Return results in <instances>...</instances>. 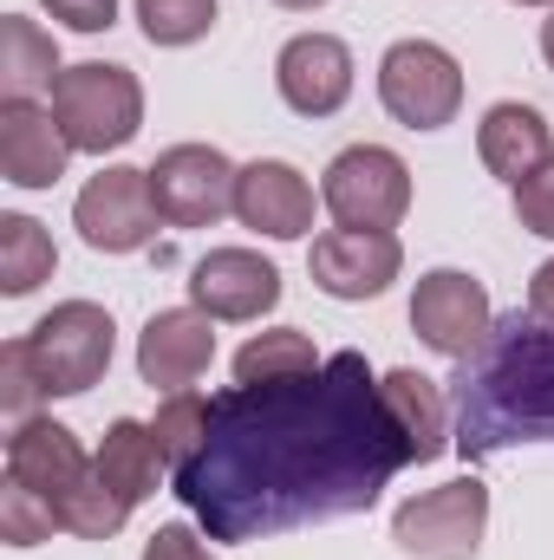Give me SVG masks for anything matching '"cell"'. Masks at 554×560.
Masks as SVG:
<instances>
[{"label":"cell","instance_id":"obj_1","mask_svg":"<svg viewBox=\"0 0 554 560\" xmlns=\"http://www.w3.org/2000/svg\"><path fill=\"white\" fill-rule=\"evenodd\" d=\"M405 463L379 372L366 352H333L313 378L216 392L209 443L176 469V495L209 541H268L372 509Z\"/></svg>","mask_w":554,"mask_h":560},{"label":"cell","instance_id":"obj_2","mask_svg":"<svg viewBox=\"0 0 554 560\" xmlns=\"http://www.w3.org/2000/svg\"><path fill=\"white\" fill-rule=\"evenodd\" d=\"M516 443H554V326L509 313L457 359V450L503 456Z\"/></svg>","mask_w":554,"mask_h":560},{"label":"cell","instance_id":"obj_3","mask_svg":"<svg viewBox=\"0 0 554 560\" xmlns=\"http://www.w3.org/2000/svg\"><path fill=\"white\" fill-rule=\"evenodd\" d=\"M53 118L72 150L85 156H105V150H125L143 131V85L131 66H105V59H85V66H66L53 79Z\"/></svg>","mask_w":554,"mask_h":560},{"label":"cell","instance_id":"obj_4","mask_svg":"<svg viewBox=\"0 0 554 560\" xmlns=\"http://www.w3.org/2000/svg\"><path fill=\"white\" fill-rule=\"evenodd\" d=\"M39 372H46V392L53 398H85L105 372H112V352H118V326L99 300H66L53 306L33 332H26Z\"/></svg>","mask_w":554,"mask_h":560},{"label":"cell","instance_id":"obj_5","mask_svg":"<svg viewBox=\"0 0 554 560\" xmlns=\"http://www.w3.org/2000/svg\"><path fill=\"white\" fill-rule=\"evenodd\" d=\"M320 202L339 229H399L412 209V170L385 143H353L326 163Z\"/></svg>","mask_w":554,"mask_h":560},{"label":"cell","instance_id":"obj_6","mask_svg":"<svg viewBox=\"0 0 554 560\" xmlns=\"http://www.w3.org/2000/svg\"><path fill=\"white\" fill-rule=\"evenodd\" d=\"M483 528H489V489L476 476L424 489L412 502H399V515H392V541L412 560H476Z\"/></svg>","mask_w":554,"mask_h":560},{"label":"cell","instance_id":"obj_7","mask_svg":"<svg viewBox=\"0 0 554 560\" xmlns=\"http://www.w3.org/2000/svg\"><path fill=\"white\" fill-rule=\"evenodd\" d=\"M379 105L405 131H443L463 112V66L437 39H399L379 59Z\"/></svg>","mask_w":554,"mask_h":560},{"label":"cell","instance_id":"obj_8","mask_svg":"<svg viewBox=\"0 0 554 560\" xmlns=\"http://www.w3.org/2000/svg\"><path fill=\"white\" fill-rule=\"evenodd\" d=\"M235 163L216 143H170L150 163V196L170 229H216L235 209Z\"/></svg>","mask_w":554,"mask_h":560},{"label":"cell","instance_id":"obj_9","mask_svg":"<svg viewBox=\"0 0 554 560\" xmlns=\"http://www.w3.org/2000/svg\"><path fill=\"white\" fill-rule=\"evenodd\" d=\"M157 222H163V209L150 196V170H131V163L99 170L79 189V202H72V229L99 255H138V248H150Z\"/></svg>","mask_w":554,"mask_h":560},{"label":"cell","instance_id":"obj_10","mask_svg":"<svg viewBox=\"0 0 554 560\" xmlns=\"http://www.w3.org/2000/svg\"><path fill=\"white\" fill-rule=\"evenodd\" d=\"M496 313H489V287L463 268H430L417 275V293H412V332L443 352V359H470L483 339H489Z\"/></svg>","mask_w":554,"mask_h":560},{"label":"cell","instance_id":"obj_11","mask_svg":"<svg viewBox=\"0 0 554 560\" xmlns=\"http://www.w3.org/2000/svg\"><path fill=\"white\" fill-rule=\"evenodd\" d=\"M405 268V248L392 229H326L307 248V275L326 300H379Z\"/></svg>","mask_w":554,"mask_h":560},{"label":"cell","instance_id":"obj_12","mask_svg":"<svg viewBox=\"0 0 554 560\" xmlns=\"http://www.w3.org/2000/svg\"><path fill=\"white\" fill-rule=\"evenodd\" d=\"M7 482L33 489V495L53 502V515H59V509L92 482V456L79 450V436H72L66 423L26 418V423H13V436H7Z\"/></svg>","mask_w":554,"mask_h":560},{"label":"cell","instance_id":"obj_13","mask_svg":"<svg viewBox=\"0 0 554 560\" xmlns=\"http://www.w3.org/2000/svg\"><path fill=\"white\" fill-rule=\"evenodd\" d=\"M216 359V319L203 306H163L138 332V378L157 392H189Z\"/></svg>","mask_w":554,"mask_h":560},{"label":"cell","instance_id":"obj_14","mask_svg":"<svg viewBox=\"0 0 554 560\" xmlns=\"http://www.w3.org/2000/svg\"><path fill=\"white\" fill-rule=\"evenodd\" d=\"M275 85H280V98H287V112L333 118L353 98V52H346V39H333V33L287 39L275 59Z\"/></svg>","mask_w":554,"mask_h":560},{"label":"cell","instance_id":"obj_15","mask_svg":"<svg viewBox=\"0 0 554 560\" xmlns=\"http://www.w3.org/2000/svg\"><path fill=\"white\" fill-rule=\"evenodd\" d=\"M189 300L209 319H262L280 306V268L255 248H209L189 275Z\"/></svg>","mask_w":554,"mask_h":560},{"label":"cell","instance_id":"obj_16","mask_svg":"<svg viewBox=\"0 0 554 560\" xmlns=\"http://www.w3.org/2000/svg\"><path fill=\"white\" fill-rule=\"evenodd\" d=\"M235 215H242V229H255L268 242H300L313 229V183L280 156H255L235 176Z\"/></svg>","mask_w":554,"mask_h":560},{"label":"cell","instance_id":"obj_17","mask_svg":"<svg viewBox=\"0 0 554 560\" xmlns=\"http://www.w3.org/2000/svg\"><path fill=\"white\" fill-rule=\"evenodd\" d=\"M66 163H72V143L59 131L53 105H33V98L0 105V176L13 189H53Z\"/></svg>","mask_w":554,"mask_h":560},{"label":"cell","instance_id":"obj_18","mask_svg":"<svg viewBox=\"0 0 554 560\" xmlns=\"http://www.w3.org/2000/svg\"><path fill=\"white\" fill-rule=\"evenodd\" d=\"M476 156H483L489 176H503V183L516 189L522 176H535L542 163H554V125L535 105L503 98V105H489L483 125H476Z\"/></svg>","mask_w":554,"mask_h":560},{"label":"cell","instance_id":"obj_19","mask_svg":"<svg viewBox=\"0 0 554 560\" xmlns=\"http://www.w3.org/2000/svg\"><path fill=\"white\" fill-rule=\"evenodd\" d=\"M379 392H385V411L399 418L405 443H412V463H437V456L457 443V436H450V411H443L437 378H424V372H412V365H399V372L379 378Z\"/></svg>","mask_w":554,"mask_h":560},{"label":"cell","instance_id":"obj_20","mask_svg":"<svg viewBox=\"0 0 554 560\" xmlns=\"http://www.w3.org/2000/svg\"><path fill=\"white\" fill-rule=\"evenodd\" d=\"M99 476H105V489L112 495H125L131 509H138L143 495H157V482H163V450H157V430L138 418H118L112 430H105V443H99Z\"/></svg>","mask_w":554,"mask_h":560},{"label":"cell","instance_id":"obj_21","mask_svg":"<svg viewBox=\"0 0 554 560\" xmlns=\"http://www.w3.org/2000/svg\"><path fill=\"white\" fill-rule=\"evenodd\" d=\"M59 72H66V66H59L53 33H39L26 13H7V20H0V85H7V98H33L39 85L53 92Z\"/></svg>","mask_w":554,"mask_h":560},{"label":"cell","instance_id":"obj_22","mask_svg":"<svg viewBox=\"0 0 554 560\" xmlns=\"http://www.w3.org/2000/svg\"><path fill=\"white\" fill-rule=\"evenodd\" d=\"M326 359L313 352V339L300 326H275V332H255L242 352H235V385H280V378H313Z\"/></svg>","mask_w":554,"mask_h":560},{"label":"cell","instance_id":"obj_23","mask_svg":"<svg viewBox=\"0 0 554 560\" xmlns=\"http://www.w3.org/2000/svg\"><path fill=\"white\" fill-rule=\"evenodd\" d=\"M53 268H59L53 235L33 215H0V287H7V300H26L39 280H53Z\"/></svg>","mask_w":554,"mask_h":560},{"label":"cell","instance_id":"obj_24","mask_svg":"<svg viewBox=\"0 0 554 560\" xmlns=\"http://www.w3.org/2000/svg\"><path fill=\"white\" fill-rule=\"evenodd\" d=\"M157 450H163V463L170 469H183V463H196V450L209 443V398H196V392H170L163 405H157Z\"/></svg>","mask_w":554,"mask_h":560},{"label":"cell","instance_id":"obj_25","mask_svg":"<svg viewBox=\"0 0 554 560\" xmlns=\"http://www.w3.org/2000/svg\"><path fill=\"white\" fill-rule=\"evenodd\" d=\"M39 398H53V392H46V372H39L33 346L7 339L0 346V411L13 423H26V418H39Z\"/></svg>","mask_w":554,"mask_h":560},{"label":"cell","instance_id":"obj_26","mask_svg":"<svg viewBox=\"0 0 554 560\" xmlns=\"http://www.w3.org/2000/svg\"><path fill=\"white\" fill-rule=\"evenodd\" d=\"M150 46H196L216 26V0H138Z\"/></svg>","mask_w":554,"mask_h":560},{"label":"cell","instance_id":"obj_27","mask_svg":"<svg viewBox=\"0 0 554 560\" xmlns=\"http://www.w3.org/2000/svg\"><path fill=\"white\" fill-rule=\"evenodd\" d=\"M53 528H59L53 502H39V495L20 489V482L0 489V541H13V548H39V541H53Z\"/></svg>","mask_w":554,"mask_h":560},{"label":"cell","instance_id":"obj_28","mask_svg":"<svg viewBox=\"0 0 554 560\" xmlns=\"http://www.w3.org/2000/svg\"><path fill=\"white\" fill-rule=\"evenodd\" d=\"M516 222H522L529 235L554 242V163H542L535 176L516 183Z\"/></svg>","mask_w":554,"mask_h":560},{"label":"cell","instance_id":"obj_29","mask_svg":"<svg viewBox=\"0 0 554 560\" xmlns=\"http://www.w3.org/2000/svg\"><path fill=\"white\" fill-rule=\"evenodd\" d=\"M59 26H72V33H105V26H118V0H39Z\"/></svg>","mask_w":554,"mask_h":560},{"label":"cell","instance_id":"obj_30","mask_svg":"<svg viewBox=\"0 0 554 560\" xmlns=\"http://www.w3.org/2000/svg\"><path fill=\"white\" fill-rule=\"evenodd\" d=\"M143 560H216V555L203 548V535H196V528L170 522V528H157V535L143 541Z\"/></svg>","mask_w":554,"mask_h":560},{"label":"cell","instance_id":"obj_31","mask_svg":"<svg viewBox=\"0 0 554 560\" xmlns=\"http://www.w3.org/2000/svg\"><path fill=\"white\" fill-rule=\"evenodd\" d=\"M529 313H535L542 326H554V261H542L535 280H529Z\"/></svg>","mask_w":554,"mask_h":560},{"label":"cell","instance_id":"obj_32","mask_svg":"<svg viewBox=\"0 0 554 560\" xmlns=\"http://www.w3.org/2000/svg\"><path fill=\"white\" fill-rule=\"evenodd\" d=\"M542 59H549V72H554V13L542 20Z\"/></svg>","mask_w":554,"mask_h":560},{"label":"cell","instance_id":"obj_33","mask_svg":"<svg viewBox=\"0 0 554 560\" xmlns=\"http://www.w3.org/2000/svg\"><path fill=\"white\" fill-rule=\"evenodd\" d=\"M275 7H287V13H313V7H326V0H275Z\"/></svg>","mask_w":554,"mask_h":560},{"label":"cell","instance_id":"obj_34","mask_svg":"<svg viewBox=\"0 0 554 560\" xmlns=\"http://www.w3.org/2000/svg\"><path fill=\"white\" fill-rule=\"evenodd\" d=\"M516 7H554V0H516Z\"/></svg>","mask_w":554,"mask_h":560}]
</instances>
